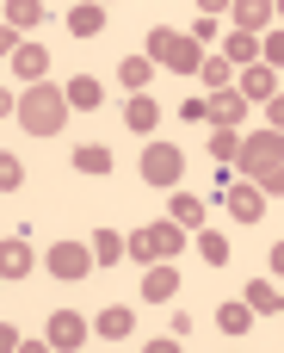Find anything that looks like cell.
<instances>
[{
  "instance_id": "1",
  "label": "cell",
  "mask_w": 284,
  "mask_h": 353,
  "mask_svg": "<svg viewBox=\"0 0 284 353\" xmlns=\"http://www.w3.org/2000/svg\"><path fill=\"white\" fill-rule=\"evenodd\" d=\"M12 118H19L25 137H62L74 112H68V99H62L56 81H37V87H25V93L12 99Z\"/></svg>"
},
{
  "instance_id": "2",
  "label": "cell",
  "mask_w": 284,
  "mask_h": 353,
  "mask_svg": "<svg viewBox=\"0 0 284 353\" xmlns=\"http://www.w3.org/2000/svg\"><path fill=\"white\" fill-rule=\"evenodd\" d=\"M235 161H241V180L260 186L266 199L284 186V143H278V130H254V137H241Z\"/></svg>"
},
{
  "instance_id": "3",
  "label": "cell",
  "mask_w": 284,
  "mask_h": 353,
  "mask_svg": "<svg viewBox=\"0 0 284 353\" xmlns=\"http://www.w3.org/2000/svg\"><path fill=\"white\" fill-rule=\"evenodd\" d=\"M179 248H186V230H179V223H142V230L124 236V261H142V267H161V261H173Z\"/></svg>"
},
{
  "instance_id": "4",
  "label": "cell",
  "mask_w": 284,
  "mask_h": 353,
  "mask_svg": "<svg viewBox=\"0 0 284 353\" xmlns=\"http://www.w3.org/2000/svg\"><path fill=\"white\" fill-rule=\"evenodd\" d=\"M149 62H161V68H173V74H198L204 50H198L186 31H167V25H155V31H149Z\"/></svg>"
},
{
  "instance_id": "5",
  "label": "cell",
  "mask_w": 284,
  "mask_h": 353,
  "mask_svg": "<svg viewBox=\"0 0 284 353\" xmlns=\"http://www.w3.org/2000/svg\"><path fill=\"white\" fill-rule=\"evenodd\" d=\"M136 174H142V186H179L186 180V149L179 143H149Z\"/></svg>"
},
{
  "instance_id": "6",
  "label": "cell",
  "mask_w": 284,
  "mask_h": 353,
  "mask_svg": "<svg viewBox=\"0 0 284 353\" xmlns=\"http://www.w3.org/2000/svg\"><path fill=\"white\" fill-rule=\"evenodd\" d=\"M43 267H50L62 285H74V279H87V273H93V248H87V242H56V248L43 254Z\"/></svg>"
},
{
  "instance_id": "7",
  "label": "cell",
  "mask_w": 284,
  "mask_h": 353,
  "mask_svg": "<svg viewBox=\"0 0 284 353\" xmlns=\"http://www.w3.org/2000/svg\"><path fill=\"white\" fill-rule=\"evenodd\" d=\"M204 124H217V130H241V124H248V99H241L235 87L210 93V99H204Z\"/></svg>"
},
{
  "instance_id": "8",
  "label": "cell",
  "mask_w": 284,
  "mask_h": 353,
  "mask_svg": "<svg viewBox=\"0 0 284 353\" xmlns=\"http://www.w3.org/2000/svg\"><path fill=\"white\" fill-rule=\"evenodd\" d=\"M43 341H50V353H74L80 341H87V316H74V310H50Z\"/></svg>"
},
{
  "instance_id": "9",
  "label": "cell",
  "mask_w": 284,
  "mask_h": 353,
  "mask_svg": "<svg viewBox=\"0 0 284 353\" xmlns=\"http://www.w3.org/2000/svg\"><path fill=\"white\" fill-rule=\"evenodd\" d=\"M6 62H12V74H19L25 87H37V81H50V50H43V43H31V37H19V50H12Z\"/></svg>"
},
{
  "instance_id": "10",
  "label": "cell",
  "mask_w": 284,
  "mask_h": 353,
  "mask_svg": "<svg viewBox=\"0 0 284 353\" xmlns=\"http://www.w3.org/2000/svg\"><path fill=\"white\" fill-rule=\"evenodd\" d=\"M223 205H229V217H235V223H260V217L272 211V205H266V192H260V186H248V180H235V186L223 192Z\"/></svg>"
},
{
  "instance_id": "11",
  "label": "cell",
  "mask_w": 284,
  "mask_h": 353,
  "mask_svg": "<svg viewBox=\"0 0 284 353\" xmlns=\"http://www.w3.org/2000/svg\"><path fill=\"white\" fill-rule=\"evenodd\" d=\"M235 93H241L248 105L278 99V68H260V62H254V68H241V74H235Z\"/></svg>"
},
{
  "instance_id": "12",
  "label": "cell",
  "mask_w": 284,
  "mask_h": 353,
  "mask_svg": "<svg viewBox=\"0 0 284 353\" xmlns=\"http://www.w3.org/2000/svg\"><path fill=\"white\" fill-rule=\"evenodd\" d=\"M229 6H235V31H248V37H266V31L278 25L272 0H229Z\"/></svg>"
},
{
  "instance_id": "13",
  "label": "cell",
  "mask_w": 284,
  "mask_h": 353,
  "mask_svg": "<svg viewBox=\"0 0 284 353\" xmlns=\"http://www.w3.org/2000/svg\"><path fill=\"white\" fill-rule=\"evenodd\" d=\"M87 329H93L99 341H124V335H136V310H130V304H105Z\"/></svg>"
},
{
  "instance_id": "14",
  "label": "cell",
  "mask_w": 284,
  "mask_h": 353,
  "mask_svg": "<svg viewBox=\"0 0 284 353\" xmlns=\"http://www.w3.org/2000/svg\"><path fill=\"white\" fill-rule=\"evenodd\" d=\"M167 298H179V273H173V261L142 267V304H167Z\"/></svg>"
},
{
  "instance_id": "15",
  "label": "cell",
  "mask_w": 284,
  "mask_h": 353,
  "mask_svg": "<svg viewBox=\"0 0 284 353\" xmlns=\"http://www.w3.org/2000/svg\"><path fill=\"white\" fill-rule=\"evenodd\" d=\"M62 99H68V112H99L105 105V87L93 74H74V81H62Z\"/></svg>"
},
{
  "instance_id": "16",
  "label": "cell",
  "mask_w": 284,
  "mask_h": 353,
  "mask_svg": "<svg viewBox=\"0 0 284 353\" xmlns=\"http://www.w3.org/2000/svg\"><path fill=\"white\" fill-rule=\"evenodd\" d=\"M31 267H37V254H31L19 236H0V279H25Z\"/></svg>"
},
{
  "instance_id": "17",
  "label": "cell",
  "mask_w": 284,
  "mask_h": 353,
  "mask_svg": "<svg viewBox=\"0 0 284 353\" xmlns=\"http://www.w3.org/2000/svg\"><path fill=\"white\" fill-rule=\"evenodd\" d=\"M241 304H248L254 316H278V310H284V298H278V279H272V273H266V279H254V285L241 292Z\"/></svg>"
},
{
  "instance_id": "18",
  "label": "cell",
  "mask_w": 284,
  "mask_h": 353,
  "mask_svg": "<svg viewBox=\"0 0 284 353\" xmlns=\"http://www.w3.org/2000/svg\"><path fill=\"white\" fill-rule=\"evenodd\" d=\"M68 31H74V37H99V31H105V6H99V0L68 6Z\"/></svg>"
},
{
  "instance_id": "19",
  "label": "cell",
  "mask_w": 284,
  "mask_h": 353,
  "mask_svg": "<svg viewBox=\"0 0 284 353\" xmlns=\"http://www.w3.org/2000/svg\"><path fill=\"white\" fill-rule=\"evenodd\" d=\"M124 124H130L136 137H149V130L161 124V105H155L149 93H130V105H124Z\"/></svg>"
},
{
  "instance_id": "20",
  "label": "cell",
  "mask_w": 284,
  "mask_h": 353,
  "mask_svg": "<svg viewBox=\"0 0 284 353\" xmlns=\"http://www.w3.org/2000/svg\"><path fill=\"white\" fill-rule=\"evenodd\" d=\"M87 248H93V267H118V261H124V236H118V230H105V223L93 230V242H87Z\"/></svg>"
},
{
  "instance_id": "21",
  "label": "cell",
  "mask_w": 284,
  "mask_h": 353,
  "mask_svg": "<svg viewBox=\"0 0 284 353\" xmlns=\"http://www.w3.org/2000/svg\"><path fill=\"white\" fill-rule=\"evenodd\" d=\"M6 31H31V25H43V0H6V19H0Z\"/></svg>"
},
{
  "instance_id": "22",
  "label": "cell",
  "mask_w": 284,
  "mask_h": 353,
  "mask_svg": "<svg viewBox=\"0 0 284 353\" xmlns=\"http://www.w3.org/2000/svg\"><path fill=\"white\" fill-rule=\"evenodd\" d=\"M223 50H229V56H223L229 68H254V62H260V37H248V31H229Z\"/></svg>"
},
{
  "instance_id": "23",
  "label": "cell",
  "mask_w": 284,
  "mask_h": 353,
  "mask_svg": "<svg viewBox=\"0 0 284 353\" xmlns=\"http://www.w3.org/2000/svg\"><path fill=\"white\" fill-rule=\"evenodd\" d=\"M167 223H179V230H204V199L198 192H173V217Z\"/></svg>"
},
{
  "instance_id": "24",
  "label": "cell",
  "mask_w": 284,
  "mask_h": 353,
  "mask_svg": "<svg viewBox=\"0 0 284 353\" xmlns=\"http://www.w3.org/2000/svg\"><path fill=\"white\" fill-rule=\"evenodd\" d=\"M149 74H155V62H149V56H124V62H118V81H124L130 93H142V87H149Z\"/></svg>"
},
{
  "instance_id": "25",
  "label": "cell",
  "mask_w": 284,
  "mask_h": 353,
  "mask_svg": "<svg viewBox=\"0 0 284 353\" xmlns=\"http://www.w3.org/2000/svg\"><path fill=\"white\" fill-rule=\"evenodd\" d=\"M74 168H80V174H111V149H105V143H80V149H74Z\"/></svg>"
},
{
  "instance_id": "26",
  "label": "cell",
  "mask_w": 284,
  "mask_h": 353,
  "mask_svg": "<svg viewBox=\"0 0 284 353\" xmlns=\"http://www.w3.org/2000/svg\"><path fill=\"white\" fill-rule=\"evenodd\" d=\"M217 329H223V335H248V329H254V310L235 298V304H223V310H217Z\"/></svg>"
},
{
  "instance_id": "27",
  "label": "cell",
  "mask_w": 284,
  "mask_h": 353,
  "mask_svg": "<svg viewBox=\"0 0 284 353\" xmlns=\"http://www.w3.org/2000/svg\"><path fill=\"white\" fill-rule=\"evenodd\" d=\"M198 74H204V87H210V93H223V87H235V68H229L223 56H204V62H198Z\"/></svg>"
},
{
  "instance_id": "28",
  "label": "cell",
  "mask_w": 284,
  "mask_h": 353,
  "mask_svg": "<svg viewBox=\"0 0 284 353\" xmlns=\"http://www.w3.org/2000/svg\"><path fill=\"white\" fill-rule=\"evenodd\" d=\"M198 254H204V267H223L229 261V236L223 230H198Z\"/></svg>"
},
{
  "instance_id": "29",
  "label": "cell",
  "mask_w": 284,
  "mask_h": 353,
  "mask_svg": "<svg viewBox=\"0 0 284 353\" xmlns=\"http://www.w3.org/2000/svg\"><path fill=\"white\" fill-rule=\"evenodd\" d=\"M19 186H25V161L0 149V192H19Z\"/></svg>"
},
{
  "instance_id": "30",
  "label": "cell",
  "mask_w": 284,
  "mask_h": 353,
  "mask_svg": "<svg viewBox=\"0 0 284 353\" xmlns=\"http://www.w3.org/2000/svg\"><path fill=\"white\" fill-rule=\"evenodd\" d=\"M278 62H284V31L272 25V31L260 37V68H278Z\"/></svg>"
},
{
  "instance_id": "31",
  "label": "cell",
  "mask_w": 284,
  "mask_h": 353,
  "mask_svg": "<svg viewBox=\"0 0 284 353\" xmlns=\"http://www.w3.org/2000/svg\"><path fill=\"white\" fill-rule=\"evenodd\" d=\"M235 149H241V130H210V155L217 161H235Z\"/></svg>"
},
{
  "instance_id": "32",
  "label": "cell",
  "mask_w": 284,
  "mask_h": 353,
  "mask_svg": "<svg viewBox=\"0 0 284 353\" xmlns=\"http://www.w3.org/2000/svg\"><path fill=\"white\" fill-rule=\"evenodd\" d=\"M19 341H25V335H19L12 323H0V353H19Z\"/></svg>"
},
{
  "instance_id": "33",
  "label": "cell",
  "mask_w": 284,
  "mask_h": 353,
  "mask_svg": "<svg viewBox=\"0 0 284 353\" xmlns=\"http://www.w3.org/2000/svg\"><path fill=\"white\" fill-rule=\"evenodd\" d=\"M278 124H284V93H278V99H266V130H278Z\"/></svg>"
},
{
  "instance_id": "34",
  "label": "cell",
  "mask_w": 284,
  "mask_h": 353,
  "mask_svg": "<svg viewBox=\"0 0 284 353\" xmlns=\"http://www.w3.org/2000/svg\"><path fill=\"white\" fill-rule=\"evenodd\" d=\"M142 353H186V347H179L173 335H161V341H149V347H142Z\"/></svg>"
},
{
  "instance_id": "35",
  "label": "cell",
  "mask_w": 284,
  "mask_h": 353,
  "mask_svg": "<svg viewBox=\"0 0 284 353\" xmlns=\"http://www.w3.org/2000/svg\"><path fill=\"white\" fill-rule=\"evenodd\" d=\"M12 50H19V31H6V25H0V62H6Z\"/></svg>"
},
{
  "instance_id": "36",
  "label": "cell",
  "mask_w": 284,
  "mask_h": 353,
  "mask_svg": "<svg viewBox=\"0 0 284 353\" xmlns=\"http://www.w3.org/2000/svg\"><path fill=\"white\" fill-rule=\"evenodd\" d=\"M19 353H50V341H19Z\"/></svg>"
},
{
  "instance_id": "37",
  "label": "cell",
  "mask_w": 284,
  "mask_h": 353,
  "mask_svg": "<svg viewBox=\"0 0 284 353\" xmlns=\"http://www.w3.org/2000/svg\"><path fill=\"white\" fill-rule=\"evenodd\" d=\"M6 112H12V93H6V87H0V118H6Z\"/></svg>"
}]
</instances>
